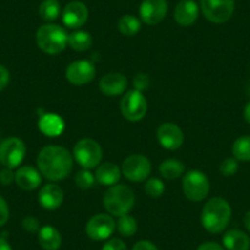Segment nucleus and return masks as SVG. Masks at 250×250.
Returning <instances> with one entry per match:
<instances>
[{"label":"nucleus","mask_w":250,"mask_h":250,"mask_svg":"<svg viewBox=\"0 0 250 250\" xmlns=\"http://www.w3.org/2000/svg\"><path fill=\"white\" fill-rule=\"evenodd\" d=\"M38 170L52 182L65 179L73 170L74 157L65 147L57 145L45 146L37 157Z\"/></svg>","instance_id":"nucleus-1"},{"label":"nucleus","mask_w":250,"mask_h":250,"mask_svg":"<svg viewBox=\"0 0 250 250\" xmlns=\"http://www.w3.org/2000/svg\"><path fill=\"white\" fill-rule=\"evenodd\" d=\"M232 217L229 203L223 198H212L205 204L201 212V225L212 234L223 232Z\"/></svg>","instance_id":"nucleus-2"},{"label":"nucleus","mask_w":250,"mask_h":250,"mask_svg":"<svg viewBox=\"0 0 250 250\" xmlns=\"http://www.w3.org/2000/svg\"><path fill=\"white\" fill-rule=\"evenodd\" d=\"M135 204V195L128 185L115 184L109 187L103 196V206L112 216L126 215Z\"/></svg>","instance_id":"nucleus-3"},{"label":"nucleus","mask_w":250,"mask_h":250,"mask_svg":"<svg viewBox=\"0 0 250 250\" xmlns=\"http://www.w3.org/2000/svg\"><path fill=\"white\" fill-rule=\"evenodd\" d=\"M68 38L66 31L54 23L42 25L36 33V42L40 49L50 55L59 54L65 49Z\"/></svg>","instance_id":"nucleus-4"},{"label":"nucleus","mask_w":250,"mask_h":250,"mask_svg":"<svg viewBox=\"0 0 250 250\" xmlns=\"http://www.w3.org/2000/svg\"><path fill=\"white\" fill-rule=\"evenodd\" d=\"M73 157L83 169H93L101 165L103 151L93 139H83L74 146Z\"/></svg>","instance_id":"nucleus-5"},{"label":"nucleus","mask_w":250,"mask_h":250,"mask_svg":"<svg viewBox=\"0 0 250 250\" xmlns=\"http://www.w3.org/2000/svg\"><path fill=\"white\" fill-rule=\"evenodd\" d=\"M183 193L190 201H203L210 193V180L200 170H189L182 182Z\"/></svg>","instance_id":"nucleus-6"},{"label":"nucleus","mask_w":250,"mask_h":250,"mask_svg":"<svg viewBox=\"0 0 250 250\" xmlns=\"http://www.w3.org/2000/svg\"><path fill=\"white\" fill-rule=\"evenodd\" d=\"M120 112L129 122H139L147 112V101L141 91L130 90L123 96L120 101Z\"/></svg>","instance_id":"nucleus-7"},{"label":"nucleus","mask_w":250,"mask_h":250,"mask_svg":"<svg viewBox=\"0 0 250 250\" xmlns=\"http://www.w3.org/2000/svg\"><path fill=\"white\" fill-rule=\"evenodd\" d=\"M26 156V145L21 139L8 138L0 143V163L5 168H18Z\"/></svg>","instance_id":"nucleus-8"},{"label":"nucleus","mask_w":250,"mask_h":250,"mask_svg":"<svg viewBox=\"0 0 250 250\" xmlns=\"http://www.w3.org/2000/svg\"><path fill=\"white\" fill-rule=\"evenodd\" d=\"M234 0H201V11L213 23L227 22L234 13Z\"/></svg>","instance_id":"nucleus-9"},{"label":"nucleus","mask_w":250,"mask_h":250,"mask_svg":"<svg viewBox=\"0 0 250 250\" xmlns=\"http://www.w3.org/2000/svg\"><path fill=\"white\" fill-rule=\"evenodd\" d=\"M122 174L130 182H144L151 174V162L143 155H130L123 162Z\"/></svg>","instance_id":"nucleus-10"},{"label":"nucleus","mask_w":250,"mask_h":250,"mask_svg":"<svg viewBox=\"0 0 250 250\" xmlns=\"http://www.w3.org/2000/svg\"><path fill=\"white\" fill-rule=\"evenodd\" d=\"M115 229V222L108 213H98L92 216L86 223V234L92 240H105L113 234Z\"/></svg>","instance_id":"nucleus-11"},{"label":"nucleus","mask_w":250,"mask_h":250,"mask_svg":"<svg viewBox=\"0 0 250 250\" xmlns=\"http://www.w3.org/2000/svg\"><path fill=\"white\" fill-rule=\"evenodd\" d=\"M68 81L73 85L83 86L91 83L96 76V69L88 60H76L68 66L65 71Z\"/></svg>","instance_id":"nucleus-12"},{"label":"nucleus","mask_w":250,"mask_h":250,"mask_svg":"<svg viewBox=\"0 0 250 250\" xmlns=\"http://www.w3.org/2000/svg\"><path fill=\"white\" fill-rule=\"evenodd\" d=\"M157 139L162 147L173 151L183 145L184 134L174 123H163L157 129Z\"/></svg>","instance_id":"nucleus-13"},{"label":"nucleus","mask_w":250,"mask_h":250,"mask_svg":"<svg viewBox=\"0 0 250 250\" xmlns=\"http://www.w3.org/2000/svg\"><path fill=\"white\" fill-rule=\"evenodd\" d=\"M168 4L166 0H144L140 6V18L146 25H157L166 18Z\"/></svg>","instance_id":"nucleus-14"},{"label":"nucleus","mask_w":250,"mask_h":250,"mask_svg":"<svg viewBox=\"0 0 250 250\" xmlns=\"http://www.w3.org/2000/svg\"><path fill=\"white\" fill-rule=\"evenodd\" d=\"M88 19V9L81 1H71L62 10V22L68 28L78 30Z\"/></svg>","instance_id":"nucleus-15"},{"label":"nucleus","mask_w":250,"mask_h":250,"mask_svg":"<svg viewBox=\"0 0 250 250\" xmlns=\"http://www.w3.org/2000/svg\"><path fill=\"white\" fill-rule=\"evenodd\" d=\"M38 201H40L41 206L45 210H57L62 206V201H64V191L59 185L54 184V183L45 184L40 190Z\"/></svg>","instance_id":"nucleus-16"},{"label":"nucleus","mask_w":250,"mask_h":250,"mask_svg":"<svg viewBox=\"0 0 250 250\" xmlns=\"http://www.w3.org/2000/svg\"><path fill=\"white\" fill-rule=\"evenodd\" d=\"M199 18V6L194 0H182L174 10V20L183 27H189Z\"/></svg>","instance_id":"nucleus-17"},{"label":"nucleus","mask_w":250,"mask_h":250,"mask_svg":"<svg viewBox=\"0 0 250 250\" xmlns=\"http://www.w3.org/2000/svg\"><path fill=\"white\" fill-rule=\"evenodd\" d=\"M126 86H128V80L120 73L107 74L100 81L101 92L109 97L123 95Z\"/></svg>","instance_id":"nucleus-18"},{"label":"nucleus","mask_w":250,"mask_h":250,"mask_svg":"<svg viewBox=\"0 0 250 250\" xmlns=\"http://www.w3.org/2000/svg\"><path fill=\"white\" fill-rule=\"evenodd\" d=\"M15 183L22 190H35L42 183V175L40 170L32 166H23L15 173Z\"/></svg>","instance_id":"nucleus-19"},{"label":"nucleus","mask_w":250,"mask_h":250,"mask_svg":"<svg viewBox=\"0 0 250 250\" xmlns=\"http://www.w3.org/2000/svg\"><path fill=\"white\" fill-rule=\"evenodd\" d=\"M122 175V169L112 162L101 163L96 169V180L104 187H113L117 184Z\"/></svg>","instance_id":"nucleus-20"},{"label":"nucleus","mask_w":250,"mask_h":250,"mask_svg":"<svg viewBox=\"0 0 250 250\" xmlns=\"http://www.w3.org/2000/svg\"><path fill=\"white\" fill-rule=\"evenodd\" d=\"M38 126L44 135L54 138V136H59L64 131V120L58 114L47 113L40 118Z\"/></svg>","instance_id":"nucleus-21"},{"label":"nucleus","mask_w":250,"mask_h":250,"mask_svg":"<svg viewBox=\"0 0 250 250\" xmlns=\"http://www.w3.org/2000/svg\"><path fill=\"white\" fill-rule=\"evenodd\" d=\"M223 247L227 250H249L250 238L239 229H230L222 238Z\"/></svg>","instance_id":"nucleus-22"},{"label":"nucleus","mask_w":250,"mask_h":250,"mask_svg":"<svg viewBox=\"0 0 250 250\" xmlns=\"http://www.w3.org/2000/svg\"><path fill=\"white\" fill-rule=\"evenodd\" d=\"M38 243L43 250H58L62 245V235L53 226H44L38 232Z\"/></svg>","instance_id":"nucleus-23"},{"label":"nucleus","mask_w":250,"mask_h":250,"mask_svg":"<svg viewBox=\"0 0 250 250\" xmlns=\"http://www.w3.org/2000/svg\"><path fill=\"white\" fill-rule=\"evenodd\" d=\"M92 36L86 31H75L69 35L68 44L76 52H85L92 45Z\"/></svg>","instance_id":"nucleus-24"},{"label":"nucleus","mask_w":250,"mask_h":250,"mask_svg":"<svg viewBox=\"0 0 250 250\" xmlns=\"http://www.w3.org/2000/svg\"><path fill=\"white\" fill-rule=\"evenodd\" d=\"M160 172L161 175H162L165 179H177V178H179L180 175L183 174V172H184V165H183L179 160L169 158V160H166L161 163Z\"/></svg>","instance_id":"nucleus-25"},{"label":"nucleus","mask_w":250,"mask_h":250,"mask_svg":"<svg viewBox=\"0 0 250 250\" xmlns=\"http://www.w3.org/2000/svg\"><path fill=\"white\" fill-rule=\"evenodd\" d=\"M118 28L120 33L128 37H133L140 31L141 22L138 18L133 15H124L118 21Z\"/></svg>","instance_id":"nucleus-26"},{"label":"nucleus","mask_w":250,"mask_h":250,"mask_svg":"<svg viewBox=\"0 0 250 250\" xmlns=\"http://www.w3.org/2000/svg\"><path fill=\"white\" fill-rule=\"evenodd\" d=\"M232 152L237 161H250V135L238 138L233 144Z\"/></svg>","instance_id":"nucleus-27"},{"label":"nucleus","mask_w":250,"mask_h":250,"mask_svg":"<svg viewBox=\"0 0 250 250\" xmlns=\"http://www.w3.org/2000/svg\"><path fill=\"white\" fill-rule=\"evenodd\" d=\"M60 15V4L58 0H44L40 6V16L47 22L55 21Z\"/></svg>","instance_id":"nucleus-28"},{"label":"nucleus","mask_w":250,"mask_h":250,"mask_svg":"<svg viewBox=\"0 0 250 250\" xmlns=\"http://www.w3.org/2000/svg\"><path fill=\"white\" fill-rule=\"evenodd\" d=\"M117 229L123 237H131L138 230V222L135 218L130 215H123L120 216L117 222Z\"/></svg>","instance_id":"nucleus-29"},{"label":"nucleus","mask_w":250,"mask_h":250,"mask_svg":"<svg viewBox=\"0 0 250 250\" xmlns=\"http://www.w3.org/2000/svg\"><path fill=\"white\" fill-rule=\"evenodd\" d=\"M145 193L150 198H160L165 193V184L158 178H151L145 183Z\"/></svg>","instance_id":"nucleus-30"},{"label":"nucleus","mask_w":250,"mask_h":250,"mask_svg":"<svg viewBox=\"0 0 250 250\" xmlns=\"http://www.w3.org/2000/svg\"><path fill=\"white\" fill-rule=\"evenodd\" d=\"M95 175L90 172V169H81L75 175V183L80 189H90L95 184Z\"/></svg>","instance_id":"nucleus-31"},{"label":"nucleus","mask_w":250,"mask_h":250,"mask_svg":"<svg viewBox=\"0 0 250 250\" xmlns=\"http://www.w3.org/2000/svg\"><path fill=\"white\" fill-rule=\"evenodd\" d=\"M238 170V161L235 158H226L221 162L220 172L223 177H232Z\"/></svg>","instance_id":"nucleus-32"},{"label":"nucleus","mask_w":250,"mask_h":250,"mask_svg":"<svg viewBox=\"0 0 250 250\" xmlns=\"http://www.w3.org/2000/svg\"><path fill=\"white\" fill-rule=\"evenodd\" d=\"M22 227H23V229L28 233H38L41 229L40 221H38L36 217H31V216L23 218Z\"/></svg>","instance_id":"nucleus-33"},{"label":"nucleus","mask_w":250,"mask_h":250,"mask_svg":"<svg viewBox=\"0 0 250 250\" xmlns=\"http://www.w3.org/2000/svg\"><path fill=\"white\" fill-rule=\"evenodd\" d=\"M133 83L135 90L143 92L144 90H147L148 86H150V79H148V76L146 75V74H138V75L134 78Z\"/></svg>","instance_id":"nucleus-34"},{"label":"nucleus","mask_w":250,"mask_h":250,"mask_svg":"<svg viewBox=\"0 0 250 250\" xmlns=\"http://www.w3.org/2000/svg\"><path fill=\"white\" fill-rule=\"evenodd\" d=\"M102 250H128V249H126V244H125L122 239L113 238V239H109L108 242L104 243V245L102 247Z\"/></svg>","instance_id":"nucleus-35"},{"label":"nucleus","mask_w":250,"mask_h":250,"mask_svg":"<svg viewBox=\"0 0 250 250\" xmlns=\"http://www.w3.org/2000/svg\"><path fill=\"white\" fill-rule=\"evenodd\" d=\"M15 180V174L13 173V169L10 168H4L0 172V183L3 185H10Z\"/></svg>","instance_id":"nucleus-36"},{"label":"nucleus","mask_w":250,"mask_h":250,"mask_svg":"<svg viewBox=\"0 0 250 250\" xmlns=\"http://www.w3.org/2000/svg\"><path fill=\"white\" fill-rule=\"evenodd\" d=\"M9 220V206L6 201L0 196V227L5 225Z\"/></svg>","instance_id":"nucleus-37"},{"label":"nucleus","mask_w":250,"mask_h":250,"mask_svg":"<svg viewBox=\"0 0 250 250\" xmlns=\"http://www.w3.org/2000/svg\"><path fill=\"white\" fill-rule=\"evenodd\" d=\"M9 81H10V73L5 66L0 65V91H3L8 86Z\"/></svg>","instance_id":"nucleus-38"},{"label":"nucleus","mask_w":250,"mask_h":250,"mask_svg":"<svg viewBox=\"0 0 250 250\" xmlns=\"http://www.w3.org/2000/svg\"><path fill=\"white\" fill-rule=\"evenodd\" d=\"M131 250H158L153 243H151L150 240H140V242L136 243L133 247Z\"/></svg>","instance_id":"nucleus-39"},{"label":"nucleus","mask_w":250,"mask_h":250,"mask_svg":"<svg viewBox=\"0 0 250 250\" xmlns=\"http://www.w3.org/2000/svg\"><path fill=\"white\" fill-rule=\"evenodd\" d=\"M196 250H225V248L216 242H206L203 243Z\"/></svg>","instance_id":"nucleus-40"},{"label":"nucleus","mask_w":250,"mask_h":250,"mask_svg":"<svg viewBox=\"0 0 250 250\" xmlns=\"http://www.w3.org/2000/svg\"><path fill=\"white\" fill-rule=\"evenodd\" d=\"M244 119L248 124H250V101L245 104L244 108Z\"/></svg>","instance_id":"nucleus-41"},{"label":"nucleus","mask_w":250,"mask_h":250,"mask_svg":"<svg viewBox=\"0 0 250 250\" xmlns=\"http://www.w3.org/2000/svg\"><path fill=\"white\" fill-rule=\"evenodd\" d=\"M0 250H13L11 249L10 244L8 243V240L4 239V238L0 237Z\"/></svg>","instance_id":"nucleus-42"},{"label":"nucleus","mask_w":250,"mask_h":250,"mask_svg":"<svg viewBox=\"0 0 250 250\" xmlns=\"http://www.w3.org/2000/svg\"><path fill=\"white\" fill-rule=\"evenodd\" d=\"M244 226L250 232V211H248L244 216Z\"/></svg>","instance_id":"nucleus-43"}]
</instances>
